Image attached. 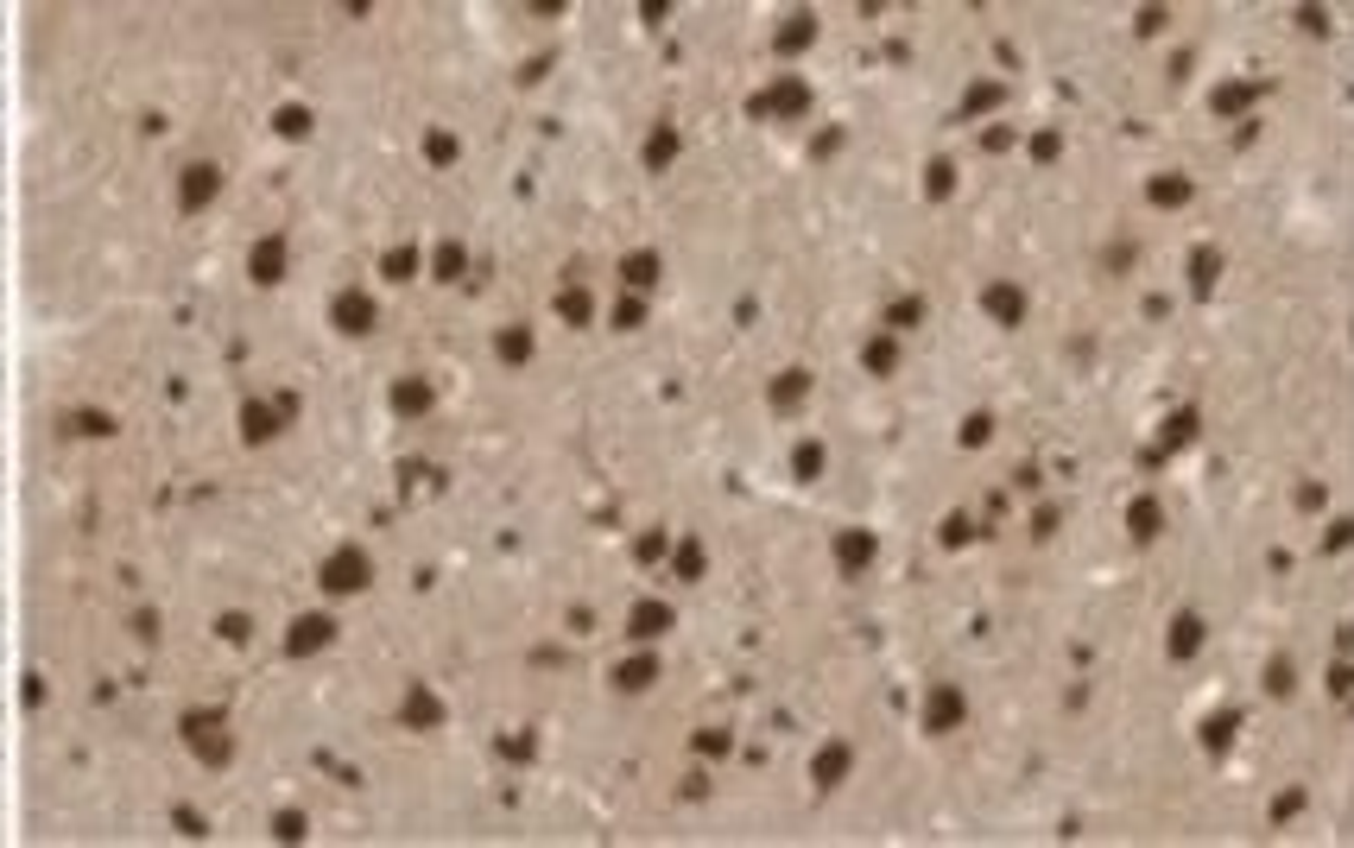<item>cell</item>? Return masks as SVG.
I'll return each mask as SVG.
<instances>
[{
    "instance_id": "obj_1",
    "label": "cell",
    "mask_w": 1354,
    "mask_h": 848,
    "mask_svg": "<svg viewBox=\"0 0 1354 848\" xmlns=\"http://www.w3.org/2000/svg\"><path fill=\"white\" fill-rule=\"evenodd\" d=\"M260 279H279V241L260 248Z\"/></svg>"
}]
</instances>
